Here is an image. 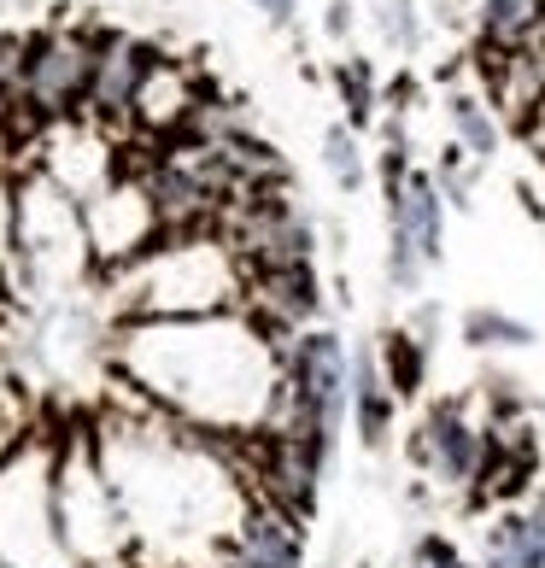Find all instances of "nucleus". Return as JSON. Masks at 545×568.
I'll return each mask as SVG.
<instances>
[{
	"mask_svg": "<svg viewBox=\"0 0 545 568\" xmlns=\"http://www.w3.org/2000/svg\"><path fill=\"white\" fill-rule=\"evenodd\" d=\"M130 369L176 410L223 434H259L282 387V352L253 317H182L135 334Z\"/></svg>",
	"mask_w": 545,
	"mask_h": 568,
	"instance_id": "1",
	"label": "nucleus"
},
{
	"mask_svg": "<svg viewBox=\"0 0 545 568\" xmlns=\"http://www.w3.org/2000/svg\"><path fill=\"white\" fill-rule=\"evenodd\" d=\"M241 293H246V270H241L235 252H229L223 241L188 235V241L164 246L159 258L147 264L135 311L182 323V317H212V311L235 305Z\"/></svg>",
	"mask_w": 545,
	"mask_h": 568,
	"instance_id": "2",
	"label": "nucleus"
},
{
	"mask_svg": "<svg viewBox=\"0 0 545 568\" xmlns=\"http://www.w3.org/2000/svg\"><path fill=\"white\" fill-rule=\"evenodd\" d=\"M446 258V200L434 176L411 171L405 153H387V287L400 300L423 293V276Z\"/></svg>",
	"mask_w": 545,
	"mask_h": 568,
	"instance_id": "3",
	"label": "nucleus"
},
{
	"mask_svg": "<svg viewBox=\"0 0 545 568\" xmlns=\"http://www.w3.org/2000/svg\"><path fill=\"white\" fill-rule=\"evenodd\" d=\"M246 457H253L259 504H270V510H282L293 521L317 516V475L329 457L311 439L287 434V428H259V434H246Z\"/></svg>",
	"mask_w": 545,
	"mask_h": 568,
	"instance_id": "4",
	"label": "nucleus"
},
{
	"mask_svg": "<svg viewBox=\"0 0 545 568\" xmlns=\"http://www.w3.org/2000/svg\"><path fill=\"white\" fill-rule=\"evenodd\" d=\"M411 463L440 493H470L475 498L481 469H487V428H475L464 405L440 398L423 423L411 428Z\"/></svg>",
	"mask_w": 545,
	"mask_h": 568,
	"instance_id": "5",
	"label": "nucleus"
},
{
	"mask_svg": "<svg viewBox=\"0 0 545 568\" xmlns=\"http://www.w3.org/2000/svg\"><path fill=\"white\" fill-rule=\"evenodd\" d=\"M94 89V48L77 36H48L30 48V65H24V100L41 118H59L71 112L77 100H89Z\"/></svg>",
	"mask_w": 545,
	"mask_h": 568,
	"instance_id": "6",
	"label": "nucleus"
},
{
	"mask_svg": "<svg viewBox=\"0 0 545 568\" xmlns=\"http://www.w3.org/2000/svg\"><path fill=\"white\" fill-rule=\"evenodd\" d=\"M305 521H293L270 504H246L241 528H235V557L241 568H305V539H300Z\"/></svg>",
	"mask_w": 545,
	"mask_h": 568,
	"instance_id": "7",
	"label": "nucleus"
},
{
	"mask_svg": "<svg viewBox=\"0 0 545 568\" xmlns=\"http://www.w3.org/2000/svg\"><path fill=\"white\" fill-rule=\"evenodd\" d=\"M147 71H153V59H147L135 41L112 36L107 48L94 53V89H89L94 112L112 118V123H118V118H135V94H141Z\"/></svg>",
	"mask_w": 545,
	"mask_h": 568,
	"instance_id": "8",
	"label": "nucleus"
},
{
	"mask_svg": "<svg viewBox=\"0 0 545 568\" xmlns=\"http://www.w3.org/2000/svg\"><path fill=\"white\" fill-rule=\"evenodd\" d=\"M393 410H400V398L387 393V375H382V364H375V352H359L352 357V416H359V439L370 452L387 446Z\"/></svg>",
	"mask_w": 545,
	"mask_h": 568,
	"instance_id": "9",
	"label": "nucleus"
},
{
	"mask_svg": "<svg viewBox=\"0 0 545 568\" xmlns=\"http://www.w3.org/2000/svg\"><path fill=\"white\" fill-rule=\"evenodd\" d=\"M475 30H481V53H522L528 41H539L545 30V12L534 0H481L475 12Z\"/></svg>",
	"mask_w": 545,
	"mask_h": 568,
	"instance_id": "10",
	"label": "nucleus"
},
{
	"mask_svg": "<svg viewBox=\"0 0 545 568\" xmlns=\"http://www.w3.org/2000/svg\"><path fill=\"white\" fill-rule=\"evenodd\" d=\"M194 89H188V71L176 65H159L153 59V71H147L141 82V94H135V118L147 123V130H171V123H188L194 118Z\"/></svg>",
	"mask_w": 545,
	"mask_h": 568,
	"instance_id": "11",
	"label": "nucleus"
},
{
	"mask_svg": "<svg viewBox=\"0 0 545 568\" xmlns=\"http://www.w3.org/2000/svg\"><path fill=\"white\" fill-rule=\"evenodd\" d=\"M375 364H382V375H387V393L405 405V398H416V393H423V382H428V341L411 323H400V328L382 334Z\"/></svg>",
	"mask_w": 545,
	"mask_h": 568,
	"instance_id": "12",
	"label": "nucleus"
},
{
	"mask_svg": "<svg viewBox=\"0 0 545 568\" xmlns=\"http://www.w3.org/2000/svg\"><path fill=\"white\" fill-rule=\"evenodd\" d=\"M446 118H452V141L464 146L470 159H493L498 153V123H493V112L481 106L475 94H452Z\"/></svg>",
	"mask_w": 545,
	"mask_h": 568,
	"instance_id": "13",
	"label": "nucleus"
},
{
	"mask_svg": "<svg viewBox=\"0 0 545 568\" xmlns=\"http://www.w3.org/2000/svg\"><path fill=\"white\" fill-rule=\"evenodd\" d=\"M464 341L481 346V352H493V346H534V323L511 317V311L481 305V311H470V317H464Z\"/></svg>",
	"mask_w": 545,
	"mask_h": 568,
	"instance_id": "14",
	"label": "nucleus"
},
{
	"mask_svg": "<svg viewBox=\"0 0 545 568\" xmlns=\"http://www.w3.org/2000/svg\"><path fill=\"white\" fill-rule=\"evenodd\" d=\"M434 187H440V200H452L457 212H470V194H475V171H470V153L464 146H446V159H440V171H434Z\"/></svg>",
	"mask_w": 545,
	"mask_h": 568,
	"instance_id": "15",
	"label": "nucleus"
},
{
	"mask_svg": "<svg viewBox=\"0 0 545 568\" xmlns=\"http://www.w3.org/2000/svg\"><path fill=\"white\" fill-rule=\"evenodd\" d=\"M323 159H329V176L341 182L346 194H359V182H364V159H359V141H352V130H329Z\"/></svg>",
	"mask_w": 545,
	"mask_h": 568,
	"instance_id": "16",
	"label": "nucleus"
},
{
	"mask_svg": "<svg viewBox=\"0 0 545 568\" xmlns=\"http://www.w3.org/2000/svg\"><path fill=\"white\" fill-rule=\"evenodd\" d=\"M481 568H522V545H516V516H498L487 539H481Z\"/></svg>",
	"mask_w": 545,
	"mask_h": 568,
	"instance_id": "17",
	"label": "nucleus"
},
{
	"mask_svg": "<svg viewBox=\"0 0 545 568\" xmlns=\"http://www.w3.org/2000/svg\"><path fill=\"white\" fill-rule=\"evenodd\" d=\"M405 568H464V557H457V545L452 539H440V534H423L405 551Z\"/></svg>",
	"mask_w": 545,
	"mask_h": 568,
	"instance_id": "18",
	"label": "nucleus"
},
{
	"mask_svg": "<svg viewBox=\"0 0 545 568\" xmlns=\"http://www.w3.org/2000/svg\"><path fill=\"white\" fill-rule=\"evenodd\" d=\"M516 545H522V568H545V528L528 510L516 516Z\"/></svg>",
	"mask_w": 545,
	"mask_h": 568,
	"instance_id": "19",
	"label": "nucleus"
},
{
	"mask_svg": "<svg viewBox=\"0 0 545 568\" xmlns=\"http://www.w3.org/2000/svg\"><path fill=\"white\" fill-rule=\"evenodd\" d=\"M341 82H346V100H352V118H359V123H364V118H370V77H364V71H346Z\"/></svg>",
	"mask_w": 545,
	"mask_h": 568,
	"instance_id": "20",
	"label": "nucleus"
},
{
	"mask_svg": "<svg viewBox=\"0 0 545 568\" xmlns=\"http://www.w3.org/2000/svg\"><path fill=\"white\" fill-rule=\"evenodd\" d=\"M259 12H270V24H287L293 18V0H253Z\"/></svg>",
	"mask_w": 545,
	"mask_h": 568,
	"instance_id": "21",
	"label": "nucleus"
},
{
	"mask_svg": "<svg viewBox=\"0 0 545 568\" xmlns=\"http://www.w3.org/2000/svg\"><path fill=\"white\" fill-rule=\"evenodd\" d=\"M528 516H534V521H539V528H545V487L534 493V504H528Z\"/></svg>",
	"mask_w": 545,
	"mask_h": 568,
	"instance_id": "22",
	"label": "nucleus"
}]
</instances>
